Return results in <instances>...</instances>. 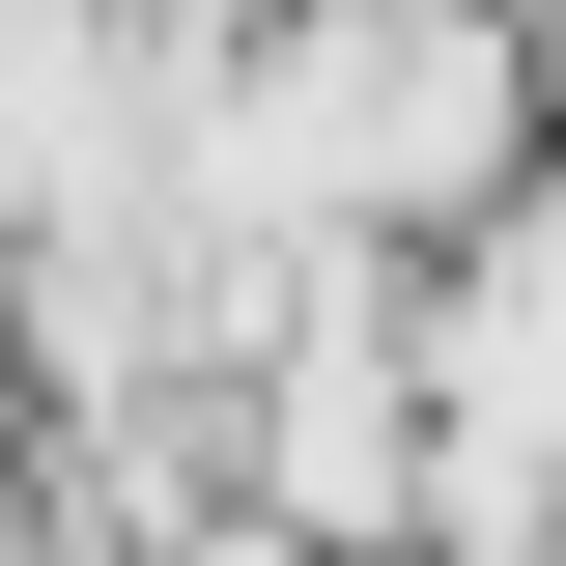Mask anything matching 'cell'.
Masks as SVG:
<instances>
[{"label":"cell","instance_id":"obj_1","mask_svg":"<svg viewBox=\"0 0 566 566\" xmlns=\"http://www.w3.org/2000/svg\"><path fill=\"white\" fill-rule=\"evenodd\" d=\"M227 453H255V510H283V538H397V340H283Z\"/></svg>","mask_w":566,"mask_h":566}]
</instances>
